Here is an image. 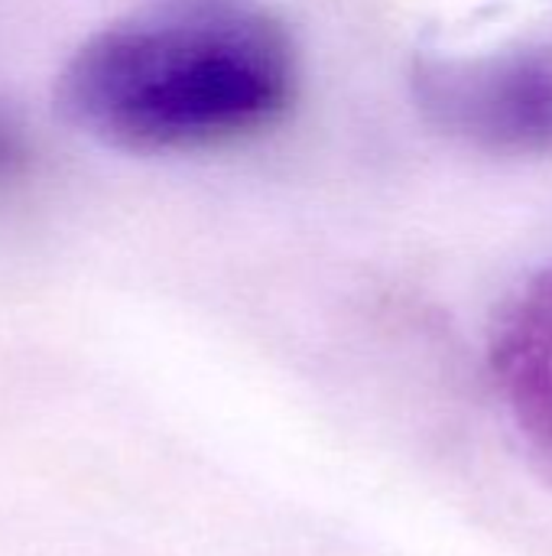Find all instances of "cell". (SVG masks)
<instances>
[{"label":"cell","instance_id":"3957f363","mask_svg":"<svg viewBox=\"0 0 552 556\" xmlns=\"http://www.w3.org/2000/svg\"><path fill=\"white\" fill-rule=\"evenodd\" d=\"M491 371L514 427L552 469V270L530 280L504 309Z\"/></svg>","mask_w":552,"mask_h":556},{"label":"cell","instance_id":"277c9868","mask_svg":"<svg viewBox=\"0 0 552 556\" xmlns=\"http://www.w3.org/2000/svg\"><path fill=\"white\" fill-rule=\"evenodd\" d=\"M23 160H26V143H23V137L16 134L13 124H7V121L0 117V179H3V176H13V173L20 169Z\"/></svg>","mask_w":552,"mask_h":556},{"label":"cell","instance_id":"6da1fadb","mask_svg":"<svg viewBox=\"0 0 552 556\" xmlns=\"http://www.w3.org/2000/svg\"><path fill=\"white\" fill-rule=\"evenodd\" d=\"M299 94L286 23L257 0H146L62 65L55 104L124 153H189L280 124Z\"/></svg>","mask_w":552,"mask_h":556},{"label":"cell","instance_id":"7a4b0ae2","mask_svg":"<svg viewBox=\"0 0 552 556\" xmlns=\"http://www.w3.org/2000/svg\"><path fill=\"white\" fill-rule=\"evenodd\" d=\"M410 94L449 140L504 156H552V42L423 52L410 65Z\"/></svg>","mask_w":552,"mask_h":556}]
</instances>
